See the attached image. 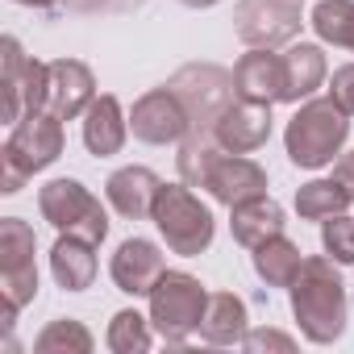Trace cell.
Masks as SVG:
<instances>
[{
	"label": "cell",
	"instance_id": "1",
	"mask_svg": "<svg viewBox=\"0 0 354 354\" xmlns=\"http://www.w3.org/2000/svg\"><path fill=\"white\" fill-rule=\"evenodd\" d=\"M288 296H292V317L313 346H333L346 333V283L329 254L304 259Z\"/></svg>",
	"mask_w": 354,
	"mask_h": 354
},
{
	"label": "cell",
	"instance_id": "2",
	"mask_svg": "<svg viewBox=\"0 0 354 354\" xmlns=\"http://www.w3.org/2000/svg\"><path fill=\"white\" fill-rule=\"evenodd\" d=\"M67 138H63V121L50 117V113H30L21 117L17 125H9V138H5V150H0V192L5 196H17L26 188V180H34L38 171H46L50 162H59Z\"/></svg>",
	"mask_w": 354,
	"mask_h": 354
},
{
	"label": "cell",
	"instance_id": "3",
	"mask_svg": "<svg viewBox=\"0 0 354 354\" xmlns=\"http://www.w3.org/2000/svg\"><path fill=\"white\" fill-rule=\"evenodd\" d=\"M346 138H350V117L329 96H321V100L313 96L292 113V121L283 129V150H288L292 167L317 171V167H329L342 154Z\"/></svg>",
	"mask_w": 354,
	"mask_h": 354
},
{
	"label": "cell",
	"instance_id": "4",
	"mask_svg": "<svg viewBox=\"0 0 354 354\" xmlns=\"http://www.w3.org/2000/svg\"><path fill=\"white\" fill-rule=\"evenodd\" d=\"M154 230L162 234L171 254L196 259L213 246L217 238V217L209 205H201V196L188 184H162L154 196V213H150Z\"/></svg>",
	"mask_w": 354,
	"mask_h": 354
},
{
	"label": "cell",
	"instance_id": "5",
	"mask_svg": "<svg viewBox=\"0 0 354 354\" xmlns=\"http://www.w3.org/2000/svg\"><path fill=\"white\" fill-rule=\"evenodd\" d=\"M150 325L162 342H188L201 333V317L209 308V288L188 271H162V279L150 288Z\"/></svg>",
	"mask_w": 354,
	"mask_h": 354
},
{
	"label": "cell",
	"instance_id": "6",
	"mask_svg": "<svg viewBox=\"0 0 354 354\" xmlns=\"http://www.w3.org/2000/svg\"><path fill=\"white\" fill-rule=\"evenodd\" d=\"M38 238L21 217H0V300H5V329H13L17 313L38 296Z\"/></svg>",
	"mask_w": 354,
	"mask_h": 354
},
{
	"label": "cell",
	"instance_id": "7",
	"mask_svg": "<svg viewBox=\"0 0 354 354\" xmlns=\"http://www.w3.org/2000/svg\"><path fill=\"white\" fill-rule=\"evenodd\" d=\"M38 213H42V221L50 230L88 238L92 246H100L109 238V213L80 180H50V184H42L38 188Z\"/></svg>",
	"mask_w": 354,
	"mask_h": 354
},
{
	"label": "cell",
	"instance_id": "8",
	"mask_svg": "<svg viewBox=\"0 0 354 354\" xmlns=\"http://www.w3.org/2000/svg\"><path fill=\"white\" fill-rule=\"evenodd\" d=\"M50 63L26 59L17 38L0 42V88H5V125H17L30 113H46Z\"/></svg>",
	"mask_w": 354,
	"mask_h": 354
},
{
	"label": "cell",
	"instance_id": "9",
	"mask_svg": "<svg viewBox=\"0 0 354 354\" xmlns=\"http://www.w3.org/2000/svg\"><path fill=\"white\" fill-rule=\"evenodd\" d=\"M167 88L180 96V104L188 109L192 129H213V121L238 96L234 92V71H225L217 63H188V67H180L167 80Z\"/></svg>",
	"mask_w": 354,
	"mask_h": 354
},
{
	"label": "cell",
	"instance_id": "10",
	"mask_svg": "<svg viewBox=\"0 0 354 354\" xmlns=\"http://www.w3.org/2000/svg\"><path fill=\"white\" fill-rule=\"evenodd\" d=\"M300 26H304L300 0H238L234 9V30L246 46H263V50L288 46L296 42Z\"/></svg>",
	"mask_w": 354,
	"mask_h": 354
},
{
	"label": "cell",
	"instance_id": "11",
	"mask_svg": "<svg viewBox=\"0 0 354 354\" xmlns=\"http://www.w3.org/2000/svg\"><path fill=\"white\" fill-rule=\"evenodd\" d=\"M129 133L138 142H146V146H180L192 133V117L180 104V96L162 84V88H150L146 96L133 100V109H129Z\"/></svg>",
	"mask_w": 354,
	"mask_h": 354
},
{
	"label": "cell",
	"instance_id": "12",
	"mask_svg": "<svg viewBox=\"0 0 354 354\" xmlns=\"http://www.w3.org/2000/svg\"><path fill=\"white\" fill-rule=\"evenodd\" d=\"M213 138L230 154H254V150H263L271 142V104L234 96L230 109L213 121Z\"/></svg>",
	"mask_w": 354,
	"mask_h": 354
},
{
	"label": "cell",
	"instance_id": "13",
	"mask_svg": "<svg viewBox=\"0 0 354 354\" xmlns=\"http://www.w3.org/2000/svg\"><path fill=\"white\" fill-rule=\"evenodd\" d=\"M96 75L88 63L80 59H55L50 63V84H46V113L59 121H75L88 113V104L96 100Z\"/></svg>",
	"mask_w": 354,
	"mask_h": 354
},
{
	"label": "cell",
	"instance_id": "14",
	"mask_svg": "<svg viewBox=\"0 0 354 354\" xmlns=\"http://www.w3.org/2000/svg\"><path fill=\"white\" fill-rule=\"evenodd\" d=\"M205 192H209L217 205L234 209V205H242V201L267 196V171H263L254 158H246V154H230V150H225V154L213 162V171H209Z\"/></svg>",
	"mask_w": 354,
	"mask_h": 354
},
{
	"label": "cell",
	"instance_id": "15",
	"mask_svg": "<svg viewBox=\"0 0 354 354\" xmlns=\"http://www.w3.org/2000/svg\"><path fill=\"white\" fill-rule=\"evenodd\" d=\"M167 263H162V250L146 238H125L109 263V275L117 283V292L125 296H150V288L162 279Z\"/></svg>",
	"mask_w": 354,
	"mask_h": 354
},
{
	"label": "cell",
	"instance_id": "16",
	"mask_svg": "<svg viewBox=\"0 0 354 354\" xmlns=\"http://www.w3.org/2000/svg\"><path fill=\"white\" fill-rule=\"evenodd\" d=\"M162 180L150 167H121L104 180V201L117 217L125 221H146L154 213V196H158Z\"/></svg>",
	"mask_w": 354,
	"mask_h": 354
},
{
	"label": "cell",
	"instance_id": "17",
	"mask_svg": "<svg viewBox=\"0 0 354 354\" xmlns=\"http://www.w3.org/2000/svg\"><path fill=\"white\" fill-rule=\"evenodd\" d=\"M234 92L242 100H259V104H279L283 100V55L250 46L238 63H234Z\"/></svg>",
	"mask_w": 354,
	"mask_h": 354
},
{
	"label": "cell",
	"instance_id": "18",
	"mask_svg": "<svg viewBox=\"0 0 354 354\" xmlns=\"http://www.w3.org/2000/svg\"><path fill=\"white\" fill-rule=\"evenodd\" d=\"M125 138H129V117H125L121 100L113 92H100L84 113V146H88V154L113 158V154H121Z\"/></svg>",
	"mask_w": 354,
	"mask_h": 354
},
{
	"label": "cell",
	"instance_id": "19",
	"mask_svg": "<svg viewBox=\"0 0 354 354\" xmlns=\"http://www.w3.org/2000/svg\"><path fill=\"white\" fill-rule=\"evenodd\" d=\"M329 63L317 42H292L283 50V104H304L325 84Z\"/></svg>",
	"mask_w": 354,
	"mask_h": 354
},
{
	"label": "cell",
	"instance_id": "20",
	"mask_svg": "<svg viewBox=\"0 0 354 354\" xmlns=\"http://www.w3.org/2000/svg\"><path fill=\"white\" fill-rule=\"evenodd\" d=\"M230 213H234V217H230V234H234V242L246 246V250H254V246H263L267 238H275V234L288 230V213H283L271 196L242 201V205H234Z\"/></svg>",
	"mask_w": 354,
	"mask_h": 354
},
{
	"label": "cell",
	"instance_id": "21",
	"mask_svg": "<svg viewBox=\"0 0 354 354\" xmlns=\"http://www.w3.org/2000/svg\"><path fill=\"white\" fill-rule=\"evenodd\" d=\"M50 275L63 292H88L96 279V246L75 234H59L50 246Z\"/></svg>",
	"mask_w": 354,
	"mask_h": 354
},
{
	"label": "cell",
	"instance_id": "22",
	"mask_svg": "<svg viewBox=\"0 0 354 354\" xmlns=\"http://www.w3.org/2000/svg\"><path fill=\"white\" fill-rule=\"evenodd\" d=\"M246 329H250L246 300L234 292H209V308L201 317V337L209 346H242Z\"/></svg>",
	"mask_w": 354,
	"mask_h": 354
},
{
	"label": "cell",
	"instance_id": "23",
	"mask_svg": "<svg viewBox=\"0 0 354 354\" xmlns=\"http://www.w3.org/2000/svg\"><path fill=\"white\" fill-rule=\"evenodd\" d=\"M250 254H254V275H259L267 288H292V279H296V271H300V263H304L300 246H296L288 234L267 238V242L254 246Z\"/></svg>",
	"mask_w": 354,
	"mask_h": 354
},
{
	"label": "cell",
	"instance_id": "24",
	"mask_svg": "<svg viewBox=\"0 0 354 354\" xmlns=\"http://www.w3.org/2000/svg\"><path fill=\"white\" fill-rule=\"evenodd\" d=\"M221 142L213 138V129H192L184 142H180V154H175V162H180V180L188 188H205L213 162L221 158Z\"/></svg>",
	"mask_w": 354,
	"mask_h": 354
},
{
	"label": "cell",
	"instance_id": "25",
	"mask_svg": "<svg viewBox=\"0 0 354 354\" xmlns=\"http://www.w3.org/2000/svg\"><path fill=\"white\" fill-rule=\"evenodd\" d=\"M308 26L321 42L354 50V0H317L308 9Z\"/></svg>",
	"mask_w": 354,
	"mask_h": 354
},
{
	"label": "cell",
	"instance_id": "26",
	"mask_svg": "<svg viewBox=\"0 0 354 354\" xmlns=\"http://www.w3.org/2000/svg\"><path fill=\"white\" fill-rule=\"evenodd\" d=\"M354 201L346 196V188L333 180H308V184H300L296 188V213L304 217V221H325V217H333V213H346Z\"/></svg>",
	"mask_w": 354,
	"mask_h": 354
},
{
	"label": "cell",
	"instance_id": "27",
	"mask_svg": "<svg viewBox=\"0 0 354 354\" xmlns=\"http://www.w3.org/2000/svg\"><path fill=\"white\" fill-rule=\"evenodd\" d=\"M104 346H109L113 354H146V350L154 346V325H150V317H142L138 308L113 313L109 333H104Z\"/></svg>",
	"mask_w": 354,
	"mask_h": 354
},
{
	"label": "cell",
	"instance_id": "28",
	"mask_svg": "<svg viewBox=\"0 0 354 354\" xmlns=\"http://www.w3.org/2000/svg\"><path fill=\"white\" fill-rule=\"evenodd\" d=\"M34 350H38V354H88V350H92V333L84 329V321L59 317V321H50V325L34 337Z\"/></svg>",
	"mask_w": 354,
	"mask_h": 354
},
{
	"label": "cell",
	"instance_id": "29",
	"mask_svg": "<svg viewBox=\"0 0 354 354\" xmlns=\"http://www.w3.org/2000/svg\"><path fill=\"white\" fill-rule=\"evenodd\" d=\"M321 246L337 267H354V217L350 213H333L321 221Z\"/></svg>",
	"mask_w": 354,
	"mask_h": 354
},
{
	"label": "cell",
	"instance_id": "30",
	"mask_svg": "<svg viewBox=\"0 0 354 354\" xmlns=\"http://www.w3.org/2000/svg\"><path fill=\"white\" fill-rule=\"evenodd\" d=\"M242 346H246L250 354H263V350H283V354H292V350H296V337H288V333H279V329H246Z\"/></svg>",
	"mask_w": 354,
	"mask_h": 354
},
{
	"label": "cell",
	"instance_id": "31",
	"mask_svg": "<svg viewBox=\"0 0 354 354\" xmlns=\"http://www.w3.org/2000/svg\"><path fill=\"white\" fill-rule=\"evenodd\" d=\"M329 100H333L346 117H354V63H346V67L333 71V80H329Z\"/></svg>",
	"mask_w": 354,
	"mask_h": 354
},
{
	"label": "cell",
	"instance_id": "32",
	"mask_svg": "<svg viewBox=\"0 0 354 354\" xmlns=\"http://www.w3.org/2000/svg\"><path fill=\"white\" fill-rule=\"evenodd\" d=\"M333 180L346 188V196L354 201V150H346V154H337L333 158Z\"/></svg>",
	"mask_w": 354,
	"mask_h": 354
},
{
	"label": "cell",
	"instance_id": "33",
	"mask_svg": "<svg viewBox=\"0 0 354 354\" xmlns=\"http://www.w3.org/2000/svg\"><path fill=\"white\" fill-rule=\"evenodd\" d=\"M13 5H26V9H55L59 0H13Z\"/></svg>",
	"mask_w": 354,
	"mask_h": 354
},
{
	"label": "cell",
	"instance_id": "34",
	"mask_svg": "<svg viewBox=\"0 0 354 354\" xmlns=\"http://www.w3.org/2000/svg\"><path fill=\"white\" fill-rule=\"evenodd\" d=\"M180 5H188V9H213V5H221V0H180Z\"/></svg>",
	"mask_w": 354,
	"mask_h": 354
}]
</instances>
